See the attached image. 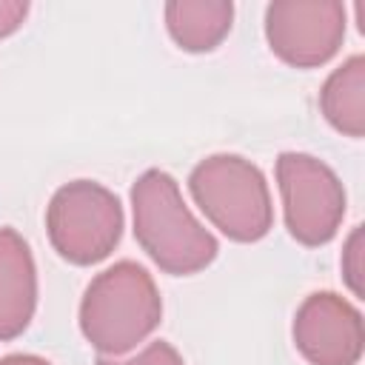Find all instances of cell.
<instances>
[{
	"label": "cell",
	"instance_id": "1",
	"mask_svg": "<svg viewBox=\"0 0 365 365\" xmlns=\"http://www.w3.org/2000/svg\"><path fill=\"white\" fill-rule=\"evenodd\" d=\"M131 217L140 248L165 274H197L220 254L217 237L191 214L177 180L163 168L143 171L131 185Z\"/></svg>",
	"mask_w": 365,
	"mask_h": 365
},
{
	"label": "cell",
	"instance_id": "2",
	"mask_svg": "<svg viewBox=\"0 0 365 365\" xmlns=\"http://www.w3.org/2000/svg\"><path fill=\"white\" fill-rule=\"evenodd\" d=\"M163 319L154 277L134 259L100 271L80 302V331L103 356H120L145 342Z\"/></svg>",
	"mask_w": 365,
	"mask_h": 365
},
{
	"label": "cell",
	"instance_id": "3",
	"mask_svg": "<svg viewBox=\"0 0 365 365\" xmlns=\"http://www.w3.org/2000/svg\"><path fill=\"white\" fill-rule=\"evenodd\" d=\"M188 191L214 228L234 242H257L274 225L262 171L240 154H211L188 174Z\"/></svg>",
	"mask_w": 365,
	"mask_h": 365
},
{
	"label": "cell",
	"instance_id": "4",
	"mask_svg": "<svg viewBox=\"0 0 365 365\" xmlns=\"http://www.w3.org/2000/svg\"><path fill=\"white\" fill-rule=\"evenodd\" d=\"M51 248L71 265L106 259L123 237V205L94 180H74L54 191L46 208Z\"/></svg>",
	"mask_w": 365,
	"mask_h": 365
},
{
	"label": "cell",
	"instance_id": "5",
	"mask_svg": "<svg viewBox=\"0 0 365 365\" xmlns=\"http://www.w3.org/2000/svg\"><path fill=\"white\" fill-rule=\"evenodd\" d=\"M277 185L288 234L308 248L331 242L345 217V188L331 165L302 151L277 157Z\"/></svg>",
	"mask_w": 365,
	"mask_h": 365
},
{
	"label": "cell",
	"instance_id": "6",
	"mask_svg": "<svg viewBox=\"0 0 365 365\" xmlns=\"http://www.w3.org/2000/svg\"><path fill=\"white\" fill-rule=\"evenodd\" d=\"M345 20L339 0H274L265 9V40L282 63L317 68L339 51Z\"/></svg>",
	"mask_w": 365,
	"mask_h": 365
},
{
	"label": "cell",
	"instance_id": "7",
	"mask_svg": "<svg viewBox=\"0 0 365 365\" xmlns=\"http://www.w3.org/2000/svg\"><path fill=\"white\" fill-rule=\"evenodd\" d=\"M291 336L311 365H356L365 351L359 308L334 291H317L299 302Z\"/></svg>",
	"mask_w": 365,
	"mask_h": 365
},
{
	"label": "cell",
	"instance_id": "8",
	"mask_svg": "<svg viewBox=\"0 0 365 365\" xmlns=\"http://www.w3.org/2000/svg\"><path fill=\"white\" fill-rule=\"evenodd\" d=\"M37 308V268L29 242L0 228V342L20 336Z\"/></svg>",
	"mask_w": 365,
	"mask_h": 365
},
{
	"label": "cell",
	"instance_id": "9",
	"mask_svg": "<svg viewBox=\"0 0 365 365\" xmlns=\"http://www.w3.org/2000/svg\"><path fill=\"white\" fill-rule=\"evenodd\" d=\"M231 0H171L165 3V29L171 40L191 54L214 51L231 31Z\"/></svg>",
	"mask_w": 365,
	"mask_h": 365
},
{
	"label": "cell",
	"instance_id": "10",
	"mask_svg": "<svg viewBox=\"0 0 365 365\" xmlns=\"http://www.w3.org/2000/svg\"><path fill=\"white\" fill-rule=\"evenodd\" d=\"M322 117L345 137L365 134V57L354 54L328 74L319 91Z\"/></svg>",
	"mask_w": 365,
	"mask_h": 365
},
{
	"label": "cell",
	"instance_id": "11",
	"mask_svg": "<svg viewBox=\"0 0 365 365\" xmlns=\"http://www.w3.org/2000/svg\"><path fill=\"white\" fill-rule=\"evenodd\" d=\"M362 251H365V237H362V225H356V228L348 234V240H345L339 265H342V279H345V285H348L351 294L359 297V299H362V294H365V288H362V279H365Z\"/></svg>",
	"mask_w": 365,
	"mask_h": 365
},
{
	"label": "cell",
	"instance_id": "12",
	"mask_svg": "<svg viewBox=\"0 0 365 365\" xmlns=\"http://www.w3.org/2000/svg\"><path fill=\"white\" fill-rule=\"evenodd\" d=\"M94 365H185L180 351L165 342V339H154L148 342L143 351H137L131 359H117V356H100Z\"/></svg>",
	"mask_w": 365,
	"mask_h": 365
},
{
	"label": "cell",
	"instance_id": "13",
	"mask_svg": "<svg viewBox=\"0 0 365 365\" xmlns=\"http://www.w3.org/2000/svg\"><path fill=\"white\" fill-rule=\"evenodd\" d=\"M29 14L26 0H0V37L14 34Z\"/></svg>",
	"mask_w": 365,
	"mask_h": 365
},
{
	"label": "cell",
	"instance_id": "14",
	"mask_svg": "<svg viewBox=\"0 0 365 365\" xmlns=\"http://www.w3.org/2000/svg\"><path fill=\"white\" fill-rule=\"evenodd\" d=\"M0 365H51V362L37 354H9V356H0Z\"/></svg>",
	"mask_w": 365,
	"mask_h": 365
}]
</instances>
